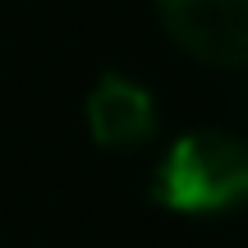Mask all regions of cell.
<instances>
[{"mask_svg":"<svg viewBox=\"0 0 248 248\" xmlns=\"http://www.w3.org/2000/svg\"><path fill=\"white\" fill-rule=\"evenodd\" d=\"M152 198L170 212L212 216L248 202V138L225 129L184 133L156 166Z\"/></svg>","mask_w":248,"mask_h":248,"instance_id":"1","label":"cell"},{"mask_svg":"<svg viewBox=\"0 0 248 248\" xmlns=\"http://www.w3.org/2000/svg\"><path fill=\"white\" fill-rule=\"evenodd\" d=\"M161 28L179 51L216 69L248 64V0H156Z\"/></svg>","mask_w":248,"mask_h":248,"instance_id":"2","label":"cell"},{"mask_svg":"<svg viewBox=\"0 0 248 248\" xmlns=\"http://www.w3.org/2000/svg\"><path fill=\"white\" fill-rule=\"evenodd\" d=\"M88 129L101 147L129 152L156 133V106L147 88H138L124 74H101V83L88 97Z\"/></svg>","mask_w":248,"mask_h":248,"instance_id":"3","label":"cell"},{"mask_svg":"<svg viewBox=\"0 0 248 248\" xmlns=\"http://www.w3.org/2000/svg\"><path fill=\"white\" fill-rule=\"evenodd\" d=\"M244 69H248V64H244ZM239 115L248 124V74H244V83H239Z\"/></svg>","mask_w":248,"mask_h":248,"instance_id":"4","label":"cell"}]
</instances>
